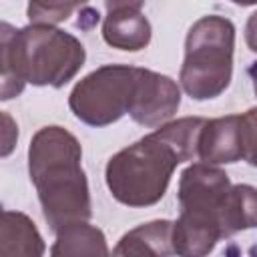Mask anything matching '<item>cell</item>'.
<instances>
[{
  "mask_svg": "<svg viewBox=\"0 0 257 257\" xmlns=\"http://www.w3.org/2000/svg\"><path fill=\"white\" fill-rule=\"evenodd\" d=\"M80 161L82 147L66 128L50 124L34 133L28 147V173L42 215L54 233L70 223L88 221L92 215L88 181Z\"/></svg>",
  "mask_w": 257,
  "mask_h": 257,
  "instance_id": "cell-3",
  "label": "cell"
},
{
  "mask_svg": "<svg viewBox=\"0 0 257 257\" xmlns=\"http://www.w3.org/2000/svg\"><path fill=\"white\" fill-rule=\"evenodd\" d=\"M86 60L82 42L52 26L34 24L16 30L0 24V98L18 96L26 84L60 88L76 76Z\"/></svg>",
  "mask_w": 257,
  "mask_h": 257,
  "instance_id": "cell-2",
  "label": "cell"
},
{
  "mask_svg": "<svg viewBox=\"0 0 257 257\" xmlns=\"http://www.w3.org/2000/svg\"><path fill=\"white\" fill-rule=\"evenodd\" d=\"M2 122H4V135H2L4 147H2V157H8L10 151H12L14 145H16V139H18V126H16V122L12 120V116H10L8 112H2Z\"/></svg>",
  "mask_w": 257,
  "mask_h": 257,
  "instance_id": "cell-16",
  "label": "cell"
},
{
  "mask_svg": "<svg viewBox=\"0 0 257 257\" xmlns=\"http://www.w3.org/2000/svg\"><path fill=\"white\" fill-rule=\"evenodd\" d=\"M143 4H145V0H106V8L108 10H120V8L141 10Z\"/></svg>",
  "mask_w": 257,
  "mask_h": 257,
  "instance_id": "cell-18",
  "label": "cell"
},
{
  "mask_svg": "<svg viewBox=\"0 0 257 257\" xmlns=\"http://www.w3.org/2000/svg\"><path fill=\"white\" fill-rule=\"evenodd\" d=\"M151 22L141 10L120 8L108 10L102 22V38L108 46L137 52L151 42Z\"/></svg>",
  "mask_w": 257,
  "mask_h": 257,
  "instance_id": "cell-9",
  "label": "cell"
},
{
  "mask_svg": "<svg viewBox=\"0 0 257 257\" xmlns=\"http://www.w3.org/2000/svg\"><path fill=\"white\" fill-rule=\"evenodd\" d=\"M243 122V159L257 167V106L241 114Z\"/></svg>",
  "mask_w": 257,
  "mask_h": 257,
  "instance_id": "cell-15",
  "label": "cell"
},
{
  "mask_svg": "<svg viewBox=\"0 0 257 257\" xmlns=\"http://www.w3.org/2000/svg\"><path fill=\"white\" fill-rule=\"evenodd\" d=\"M247 74H249V78H251L253 92H255V96H257V60H255V62H251V66L247 68Z\"/></svg>",
  "mask_w": 257,
  "mask_h": 257,
  "instance_id": "cell-19",
  "label": "cell"
},
{
  "mask_svg": "<svg viewBox=\"0 0 257 257\" xmlns=\"http://www.w3.org/2000/svg\"><path fill=\"white\" fill-rule=\"evenodd\" d=\"M50 255H108L104 233L88 221H76L56 231Z\"/></svg>",
  "mask_w": 257,
  "mask_h": 257,
  "instance_id": "cell-12",
  "label": "cell"
},
{
  "mask_svg": "<svg viewBox=\"0 0 257 257\" xmlns=\"http://www.w3.org/2000/svg\"><path fill=\"white\" fill-rule=\"evenodd\" d=\"M203 122L205 118L201 116L165 122L112 155L104 169V181L112 199L126 207H151L159 203L167 193L177 165L197 157Z\"/></svg>",
  "mask_w": 257,
  "mask_h": 257,
  "instance_id": "cell-1",
  "label": "cell"
},
{
  "mask_svg": "<svg viewBox=\"0 0 257 257\" xmlns=\"http://www.w3.org/2000/svg\"><path fill=\"white\" fill-rule=\"evenodd\" d=\"M231 189L229 175L217 165L193 163L179 177L181 215L173 223V251L201 257L225 237L221 211Z\"/></svg>",
  "mask_w": 257,
  "mask_h": 257,
  "instance_id": "cell-4",
  "label": "cell"
},
{
  "mask_svg": "<svg viewBox=\"0 0 257 257\" xmlns=\"http://www.w3.org/2000/svg\"><path fill=\"white\" fill-rule=\"evenodd\" d=\"M235 26L229 18L209 14L187 32L185 58L179 72L183 90L195 100L223 94L233 76Z\"/></svg>",
  "mask_w": 257,
  "mask_h": 257,
  "instance_id": "cell-5",
  "label": "cell"
},
{
  "mask_svg": "<svg viewBox=\"0 0 257 257\" xmlns=\"http://www.w3.org/2000/svg\"><path fill=\"white\" fill-rule=\"evenodd\" d=\"M245 42H247L249 50L257 52V12H253L247 18V24H245Z\"/></svg>",
  "mask_w": 257,
  "mask_h": 257,
  "instance_id": "cell-17",
  "label": "cell"
},
{
  "mask_svg": "<svg viewBox=\"0 0 257 257\" xmlns=\"http://www.w3.org/2000/svg\"><path fill=\"white\" fill-rule=\"evenodd\" d=\"M181 88L179 84L161 72L141 68L137 94L128 116L143 126H161L179 110Z\"/></svg>",
  "mask_w": 257,
  "mask_h": 257,
  "instance_id": "cell-7",
  "label": "cell"
},
{
  "mask_svg": "<svg viewBox=\"0 0 257 257\" xmlns=\"http://www.w3.org/2000/svg\"><path fill=\"white\" fill-rule=\"evenodd\" d=\"M197 159L209 165H229L243 159L241 114H227L203 122L197 143Z\"/></svg>",
  "mask_w": 257,
  "mask_h": 257,
  "instance_id": "cell-8",
  "label": "cell"
},
{
  "mask_svg": "<svg viewBox=\"0 0 257 257\" xmlns=\"http://www.w3.org/2000/svg\"><path fill=\"white\" fill-rule=\"evenodd\" d=\"M139 66L106 64L76 82L68 96V106L78 120L88 126H106L131 112Z\"/></svg>",
  "mask_w": 257,
  "mask_h": 257,
  "instance_id": "cell-6",
  "label": "cell"
},
{
  "mask_svg": "<svg viewBox=\"0 0 257 257\" xmlns=\"http://www.w3.org/2000/svg\"><path fill=\"white\" fill-rule=\"evenodd\" d=\"M44 253V241L34 221L18 211H2L0 227V255L38 257Z\"/></svg>",
  "mask_w": 257,
  "mask_h": 257,
  "instance_id": "cell-11",
  "label": "cell"
},
{
  "mask_svg": "<svg viewBox=\"0 0 257 257\" xmlns=\"http://www.w3.org/2000/svg\"><path fill=\"white\" fill-rule=\"evenodd\" d=\"M173 223L167 219H157L143 223L128 233H124L118 245L112 249L114 255H157L165 257L173 251Z\"/></svg>",
  "mask_w": 257,
  "mask_h": 257,
  "instance_id": "cell-10",
  "label": "cell"
},
{
  "mask_svg": "<svg viewBox=\"0 0 257 257\" xmlns=\"http://www.w3.org/2000/svg\"><path fill=\"white\" fill-rule=\"evenodd\" d=\"M221 223L225 237H231L239 231L257 227V189L251 185H231L223 211Z\"/></svg>",
  "mask_w": 257,
  "mask_h": 257,
  "instance_id": "cell-13",
  "label": "cell"
},
{
  "mask_svg": "<svg viewBox=\"0 0 257 257\" xmlns=\"http://www.w3.org/2000/svg\"><path fill=\"white\" fill-rule=\"evenodd\" d=\"M86 0H28L26 16L34 24H60Z\"/></svg>",
  "mask_w": 257,
  "mask_h": 257,
  "instance_id": "cell-14",
  "label": "cell"
},
{
  "mask_svg": "<svg viewBox=\"0 0 257 257\" xmlns=\"http://www.w3.org/2000/svg\"><path fill=\"white\" fill-rule=\"evenodd\" d=\"M233 4H237V6H253V4H257V0H231Z\"/></svg>",
  "mask_w": 257,
  "mask_h": 257,
  "instance_id": "cell-20",
  "label": "cell"
}]
</instances>
